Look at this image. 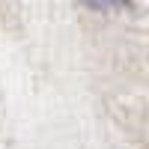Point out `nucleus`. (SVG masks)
Wrapping results in <instances>:
<instances>
[{
    "instance_id": "1",
    "label": "nucleus",
    "mask_w": 149,
    "mask_h": 149,
    "mask_svg": "<svg viewBox=\"0 0 149 149\" xmlns=\"http://www.w3.org/2000/svg\"><path fill=\"white\" fill-rule=\"evenodd\" d=\"M84 3H90V6H95V9H107V6L119 3V0H84Z\"/></svg>"
}]
</instances>
